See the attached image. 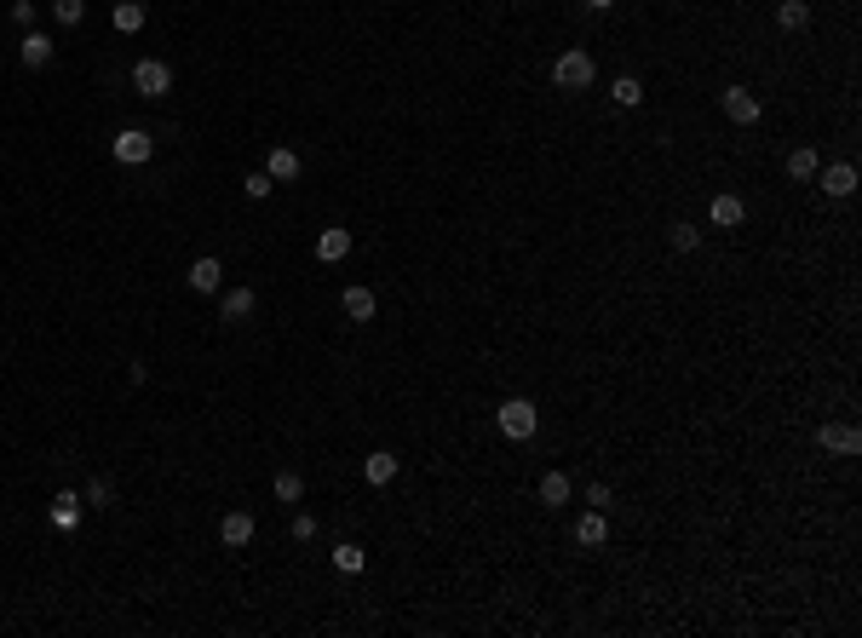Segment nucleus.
Wrapping results in <instances>:
<instances>
[{
  "mask_svg": "<svg viewBox=\"0 0 862 638\" xmlns=\"http://www.w3.org/2000/svg\"><path fill=\"white\" fill-rule=\"evenodd\" d=\"M495 420H500V431L517 438V443H529V438H535V426H541V414H535V402H529V397H506L495 409Z\"/></svg>",
  "mask_w": 862,
  "mask_h": 638,
  "instance_id": "obj_1",
  "label": "nucleus"
},
{
  "mask_svg": "<svg viewBox=\"0 0 862 638\" xmlns=\"http://www.w3.org/2000/svg\"><path fill=\"white\" fill-rule=\"evenodd\" d=\"M133 92H138V98H167V92H172V69L162 64V58H138V64H133Z\"/></svg>",
  "mask_w": 862,
  "mask_h": 638,
  "instance_id": "obj_2",
  "label": "nucleus"
},
{
  "mask_svg": "<svg viewBox=\"0 0 862 638\" xmlns=\"http://www.w3.org/2000/svg\"><path fill=\"white\" fill-rule=\"evenodd\" d=\"M592 75H598V69H592V58H587V52H563L558 64H552V81H558L563 92H587V87H592Z\"/></svg>",
  "mask_w": 862,
  "mask_h": 638,
  "instance_id": "obj_3",
  "label": "nucleus"
},
{
  "mask_svg": "<svg viewBox=\"0 0 862 638\" xmlns=\"http://www.w3.org/2000/svg\"><path fill=\"white\" fill-rule=\"evenodd\" d=\"M109 150H116L121 167H144L150 155H155V138H150L144 127H127V133H116V144H109Z\"/></svg>",
  "mask_w": 862,
  "mask_h": 638,
  "instance_id": "obj_4",
  "label": "nucleus"
},
{
  "mask_svg": "<svg viewBox=\"0 0 862 638\" xmlns=\"http://www.w3.org/2000/svg\"><path fill=\"white\" fill-rule=\"evenodd\" d=\"M718 104H725V116L736 121V127H754V121H759V98H754V92H747V87H730V92H725V98H718Z\"/></svg>",
  "mask_w": 862,
  "mask_h": 638,
  "instance_id": "obj_5",
  "label": "nucleus"
},
{
  "mask_svg": "<svg viewBox=\"0 0 862 638\" xmlns=\"http://www.w3.org/2000/svg\"><path fill=\"white\" fill-rule=\"evenodd\" d=\"M817 184L828 196H851L857 190V167L851 162H834V167H817Z\"/></svg>",
  "mask_w": 862,
  "mask_h": 638,
  "instance_id": "obj_6",
  "label": "nucleus"
},
{
  "mask_svg": "<svg viewBox=\"0 0 862 638\" xmlns=\"http://www.w3.org/2000/svg\"><path fill=\"white\" fill-rule=\"evenodd\" d=\"M817 443L828 448V455H857V448H862L857 426H817Z\"/></svg>",
  "mask_w": 862,
  "mask_h": 638,
  "instance_id": "obj_7",
  "label": "nucleus"
},
{
  "mask_svg": "<svg viewBox=\"0 0 862 638\" xmlns=\"http://www.w3.org/2000/svg\"><path fill=\"white\" fill-rule=\"evenodd\" d=\"M18 58H23V69H46L52 64V41H46L41 29H29V35L18 41Z\"/></svg>",
  "mask_w": 862,
  "mask_h": 638,
  "instance_id": "obj_8",
  "label": "nucleus"
},
{
  "mask_svg": "<svg viewBox=\"0 0 862 638\" xmlns=\"http://www.w3.org/2000/svg\"><path fill=\"white\" fill-rule=\"evenodd\" d=\"M218 541H225V547H247V541H254V518H247V512H225V518H218Z\"/></svg>",
  "mask_w": 862,
  "mask_h": 638,
  "instance_id": "obj_9",
  "label": "nucleus"
},
{
  "mask_svg": "<svg viewBox=\"0 0 862 638\" xmlns=\"http://www.w3.org/2000/svg\"><path fill=\"white\" fill-rule=\"evenodd\" d=\"M317 259H322V264L351 259V230H339V225H334V230H322V236H317Z\"/></svg>",
  "mask_w": 862,
  "mask_h": 638,
  "instance_id": "obj_10",
  "label": "nucleus"
},
{
  "mask_svg": "<svg viewBox=\"0 0 862 638\" xmlns=\"http://www.w3.org/2000/svg\"><path fill=\"white\" fill-rule=\"evenodd\" d=\"M264 173H271L276 184H293V179H300V155H293L288 144H276L271 155H264Z\"/></svg>",
  "mask_w": 862,
  "mask_h": 638,
  "instance_id": "obj_11",
  "label": "nucleus"
},
{
  "mask_svg": "<svg viewBox=\"0 0 862 638\" xmlns=\"http://www.w3.org/2000/svg\"><path fill=\"white\" fill-rule=\"evenodd\" d=\"M254 305H259L254 288H230L225 300H218V317H225V322H247V317H254Z\"/></svg>",
  "mask_w": 862,
  "mask_h": 638,
  "instance_id": "obj_12",
  "label": "nucleus"
},
{
  "mask_svg": "<svg viewBox=\"0 0 862 638\" xmlns=\"http://www.w3.org/2000/svg\"><path fill=\"white\" fill-rule=\"evenodd\" d=\"M109 18H116L121 35H138L144 18H150V6H144V0H116V12H109Z\"/></svg>",
  "mask_w": 862,
  "mask_h": 638,
  "instance_id": "obj_13",
  "label": "nucleus"
},
{
  "mask_svg": "<svg viewBox=\"0 0 862 638\" xmlns=\"http://www.w3.org/2000/svg\"><path fill=\"white\" fill-rule=\"evenodd\" d=\"M218 282H225V264H218L213 254L190 264V288H196V293H218Z\"/></svg>",
  "mask_w": 862,
  "mask_h": 638,
  "instance_id": "obj_14",
  "label": "nucleus"
},
{
  "mask_svg": "<svg viewBox=\"0 0 862 638\" xmlns=\"http://www.w3.org/2000/svg\"><path fill=\"white\" fill-rule=\"evenodd\" d=\"M374 310H380L374 288H345V317L351 322H374Z\"/></svg>",
  "mask_w": 862,
  "mask_h": 638,
  "instance_id": "obj_15",
  "label": "nucleus"
},
{
  "mask_svg": "<svg viewBox=\"0 0 862 638\" xmlns=\"http://www.w3.org/2000/svg\"><path fill=\"white\" fill-rule=\"evenodd\" d=\"M397 466H403L397 455H385V448H374V455L363 460V477H368L374 489H380V484H391V477H397Z\"/></svg>",
  "mask_w": 862,
  "mask_h": 638,
  "instance_id": "obj_16",
  "label": "nucleus"
},
{
  "mask_svg": "<svg viewBox=\"0 0 862 638\" xmlns=\"http://www.w3.org/2000/svg\"><path fill=\"white\" fill-rule=\"evenodd\" d=\"M575 541H581V547H604V541H609V518H604V512H581Z\"/></svg>",
  "mask_w": 862,
  "mask_h": 638,
  "instance_id": "obj_17",
  "label": "nucleus"
},
{
  "mask_svg": "<svg viewBox=\"0 0 862 638\" xmlns=\"http://www.w3.org/2000/svg\"><path fill=\"white\" fill-rule=\"evenodd\" d=\"M52 523H58V529H75V523H81V495H75V489H58V495H52Z\"/></svg>",
  "mask_w": 862,
  "mask_h": 638,
  "instance_id": "obj_18",
  "label": "nucleus"
},
{
  "mask_svg": "<svg viewBox=\"0 0 862 638\" xmlns=\"http://www.w3.org/2000/svg\"><path fill=\"white\" fill-rule=\"evenodd\" d=\"M742 219H747V201H742V196H713V225L736 230Z\"/></svg>",
  "mask_w": 862,
  "mask_h": 638,
  "instance_id": "obj_19",
  "label": "nucleus"
},
{
  "mask_svg": "<svg viewBox=\"0 0 862 638\" xmlns=\"http://www.w3.org/2000/svg\"><path fill=\"white\" fill-rule=\"evenodd\" d=\"M776 23L788 29V35H799V29L811 23V6H805V0H776Z\"/></svg>",
  "mask_w": 862,
  "mask_h": 638,
  "instance_id": "obj_20",
  "label": "nucleus"
},
{
  "mask_svg": "<svg viewBox=\"0 0 862 638\" xmlns=\"http://www.w3.org/2000/svg\"><path fill=\"white\" fill-rule=\"evenodd\" d=\"M334 564H339L345 575H363V569H368V552L357 547V541H339V547H334Z\"/></svg>",
  "mask_w": 862,
  "mask_h": 638,
  "instance_id": "obj_21",
  "label": "nucleus"
},
{
  "mask_svg": "<svg viewBox=\"0 0 862 638\" xmlns=\"http://www.w3.org/2000/svg\"><path fill=\"white\" fill-rule=\"evenodd\" d=\"M609 98H616L621 110H638V104H644V87H638V75H621V81L609 87Z\"/></svg>",
  "mask_w": 862,
  "mask_h": 638,
  "instance_id": "obj_22",
  "label": "nucleus"
},
{
  "mask_svg": "<svg viewBox=\"0 0 862 638\" xmlns=\"http://www.w3.org/2000/svg\"><path fill=\"white\" fill-rule=\"evenodd\" d=\"M817 167H822V162H817V150H793V155H788V179H799V184H805V179H817Z\"/></svg>",
  "mask_w": 862,
  "mask_h": 638,
  "instance_id": "obj_23",
  "label": "nucleus"
},
{
  "mask_svg": "<svg viewBox=\"0 0 862 638\" xmlns=\"http://www.w3.org/2000/svg\"><path fill=\"white\" fill-rule=\"evenodd\" d=\"M300 495H305V477L300 472H276V501L282 506H300Z\"/></svg>",
  "mask_w": 862,
  "mask_h": 638,
  "instance_id": "obj_24",
  "label": "nucleus"
},
{
  "mask_svg": "<svg viewBox=\"0 0 862 638\" xmlns=\"http://www.w3.org/2000/svg\"><path fill=\"white\" fill-rule=\"evenodd\" d=\"M541 501H546V506H563V501H570V477H563V472H546V477H541Z\"/></svg>",
  "mask_w": 862,
  "mask_h": 638,
  "instance_id": "obj_25",
  "label": "nucleus"
},
{
  "mask_svg": "<svg viewBox=\"0 0 862 638\" xmlns=\"http://www.w3.org/2000/svg\"><path fill=\"white\" fill-rule=\"evenodd\" d=\"M87 506H92V512L116 506V484H109V477H92V484H87Z\"/></svg>",
  "mask_w": 862,
  "mask_h": 638,
  "instance_id": "obj_26",
  "label": "nucleus"
},
{
  "mask_svg": "<svg viewBox=\"0 0 862 638\" xmlns=\"http://www.w3.org/2000/svg\"><path fill=\"white\" fill-rule=\"evenodd\" d=\"M52 18L64 23V29H75V23L87 18V0H52Z\"/></svg>",
  "mask_w": 862,
  "mask_h": 638,
  "instance_id": "obj_27",
  "label": "nucleus"
},
{
  "mask_svg": "<svg viewBox=\"0 0 862 638\" xmlns=\"http://www.w3.org/2000/svg\"><path fill=\"white\" fill-rule=\"evenodd\" d=\"M667 242L679 247V254H696V247H701V230H696V225H672V230H667Z\"/></svg>",
  "mask_w": 862,
  "mask_h": 638,
  "instance_id": "obj_28",
  "label": "nucleus"
},
{
  "mask_svg": "<svg viewBox=\"0 0 862 638\" xmlns=\"http://www.w3.org/2000/svg\"><path fill=\"white\" fill-rule=\"evenodd\" d=\"M242 190L254 196V201H264V196L276 190V179H271V173H247V179H242Z\"/></svg>",
  "mask_w": 862,
  "mask_h": 638,
  "instance_id": "obj_29",
  "label": "nucleus"
},
{
  "mask_svg": "<svg viewBox=\"0 0 862 638\" xmlns=\"http://www.w3.org/2000/svg\"><path fill=\"white\" fill-rule=\"evenodd\" d=\"M609 501H616V489H609V484H592V489H587V506H592V512H604Z\"/></svg>",
  "mask_w": 862,
  "mask_h": 638,
  "instance_id": "obj_30",
  "label": "nucleus"
},
{
  "mask_svg": "<svg viewBox=\"0 0 862 638\" xmlns=\"http://www.w3.org/2000/svg\"><path fill=\"white\" fill-rule=\"evenodd\" d=\"M293 541H317V518H311V512L293 518Z\"/></svg>",
  "mask_w": 862,
  "mask_h": 638,
  "instance_id": "obj_31",
  "label": "nucleus"
},
{
  "mask_svg": "<svg viewBox=\"0 0 862 638\" xmlns=\"http://www.w3.org/2000/svg\"><path fill=\"white\" fill-rule=\"evenodd\" d=\"M12 23H23V29L35 23V0H12Z\"/></svg>",
  "mask_w": 862,
  "mask_h": 638,
  "instance_id": "obj_32",
  "label": "nucleus"
},
{
  "mask_svg": "<svg viewBox=\"0 0 862 638\" xmlns=\"http://www.w3.org/2000/svg\"><path fill=\"white\" fill-rule=\"evenodd\" d=\"M587 6H592V12H609V6H616V0H587Z\"/></svg>",
  "mask_w": 862,
  "mask_h": 638,
  "instance_id": "obj_33",
  "label": "nucleus"
}]
</instances>
